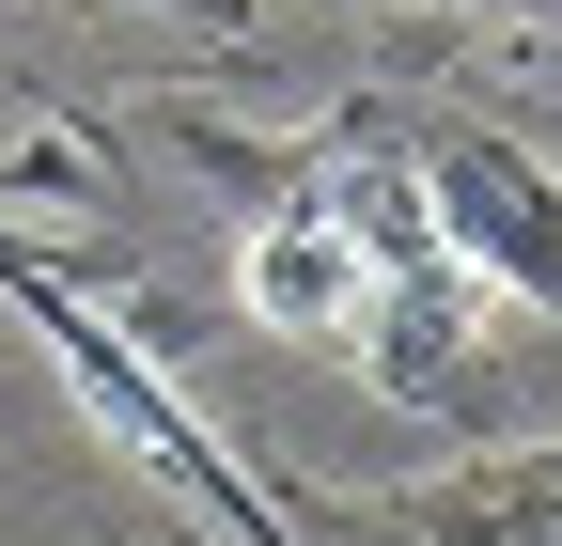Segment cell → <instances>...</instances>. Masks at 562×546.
<instances>
[{"instance_id":"1","label":"cell","mask_w":562,"mask_h":546,"mask_svg":"<svg viewBox=\"0 0 562 546\" xmlns=\"http://www.w3.org/2000/svg\"><path fill=\"white\" fill-rule=\"evenodd\" d=\"M188 157L250 187V250H235V282H250V312L281 328V344H328L360 390L469 422V375H484L501 297L453 265L438 203H422V172H406L391 94H360L344 125H313V141H281V157L220 141V125H188Z\"/></svg>"},{"instance_id":"4","label":"cell","mask_w":562,"mask_h":546,"mask_svg":"<svg viewBox=\"0 0 562 546\" xmlns=\"http://www.w3.org/2000/svg\"><path fill=\"white\" fill-rule=\"evenodd\" d=\"M297 515L344 531V546H562V437L469 453V468L391 485V500H297Z\"/></svg>"},{"instance_id":"2","label":"cell","mask_w":562,"mask_h":546,"mask_svg":"<svg viewBox=\"0 0 562 546\" xmlns=\"http://www.w3.org/2000/svg\"><path fill=\"white\" fill-rule=\"evenodd\" d=\"M0 312H16L32 344L63 360V390L94 406V437H110V453H125V468H140V485H157L203 546H297V531H281V500L220 453V422H203V406H188V390L140 360L94 297H79V265H63V250H32L16 219H0Z\"/></svg>"},{"instance_id":"6","label":"cell","mask_w":562,"mask_h":546,"mask_svg":"<svg viewBox=\"0 0 562 546\" xmlns=\"http://www.w3.org/2000/svg\"><path fill=\"white\" fill-rule=\"evenodd\" d=\"M422 16H516V32H562V0H422Z\"/></svg>"},{"instance_id":"3","label":"cell","mask_w":562,"mask_h":546,"mask_svg":"<svg viewBox=\"0 0 562 546\" xmlns=\"http://www.w3.org/2000/svg\"><path fill=\"white\" fill-rule=\"evenodd\" d=\"M391 125H406V172H422V203H438L453 265L501 312L531 297L562 328V141H547V125H501L484 94H438V110L391 94Z\"/></svg>"},{"instance_id":"5","label":"cell","mask_w":562,"mask_h":546,"mask_svg":"<svg viewBox=\"0 0 562 546\" xmlns=\"http://www.w3.org/2000/svg\"><path fill=\"white\" fill-rule=\"evenodd\" d=\"M157 16H188L203 47H266V0H157Z\"/></svg>"}]
</instances>
